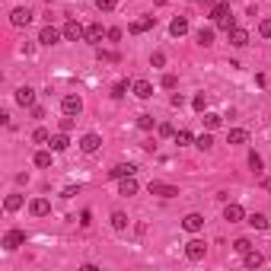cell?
Here are the masks:
<instances>
[{
    "label": "cell",
    "mask_w": 271,
    "mask_h": 271,
    "mask_svg": "<svg viewBox=\"0 0 271 271\" xmlns=\"http://www.w3.org/2000/svg\"><path fill=\"white\" fill-rule=\"evenodd\" d=\"M220 121H223V115H217V112H204V128H207V131L220 128Z\"/></svg>",
    "instance_id": "28"
},
{
    "label": "cell",
    "mask_w": 271,
    "mask_h": 271,
    "mask_svg": "<svg viewBox=\"0 0 271 271\" xmlns=\"http://www.w3.org/2000/svg\"><path fill=\"white\" fill-rule=\"evenodd\" d=\"M134 172H137V166H131V163H118L115 169H108V179L118 182V179H125V175H134Z\"/></svg>",
    "instance_id": "15"
},
{
    "label": "cell",
    "mask_w": 271,
    "mask_h": 271,
    "mask_svg": "<svg viewBox=\"0 0 271 271\" xmlns=\"http://www.w3.org/2000/svg\"><path fill=\"white\" fill-rule=\"evenodd\" d=\"M32 163H35L38 169H48V166H51V153H48V150H38L35 157H32Z\"/></svg>",
    "instance_id": "26"
},
{
    "label": "cell",
    "mask_w": 271,
    "mask_h": 271,
    "mask_svg": "<svg viewBox=\"0 0 271 271\" xmlns=\"http://www.w3.org/2000/svg\"><path fill=\"white\" fill-rule=\"evenodd\" d=\"M48 147H51V150H54V153H64V150H67V147H70V140H67V131H61V134H54V137H51V144H48Z\"/></svg>",
    "instance_id": "22"
},
{
    "label": "cell",
    "mask_w": 271,
    "mask_h": 271,
    "mask_svg": "<svg viewBox=\"0 0 271 271\" xmlns=\"http://www.w3.org/2000/svg\"><path fill=\"white\" fill-rule=\"evenodd\" d=\"M32 118H45V108L42 105H32Z\"/></svg>",
    "instance_id": "49"
},
{
    "label": "cell",
    "mask_w": 271,
    "mask_h": 271,
    "mask_svg": "<svg viewBox=\"0 0 271 271\" xmlns=\"http://www.w3.org/2000/svg\"><path fill=\"white\" fill-rule=\"evenodd\" d=\"M192 131H185V128H182V131H175V144H179V147H188V144H192Z\"/></svg>",
    "instance_id": "31"
},
{
    "label": "cell",
    "mask_w": 271,
    "mask_h": 271,
    "mask_svg": "<svg viewBox=\"0 0 271 271\" xmlns=\"http://www.w3.org/2000/svg\"><path fill=\"white\" fill-rule=\"evenodd\" d=\"M131 90H134V96H137V99H150L153 96V83H150V80H134Z\"/></svg>",
    "instance_id": "13"
},
{
    "label": "cell",
    "mask_w": 271,
    "mask_h": 271,
    "mask_svg": "<svg viewBox=\"0 0 271 271\" xmlns=\"http://www.w3.org/2000/svg\"><path fill=\"white\" fill-rule=\"evenodd\" d=\"M249 227L252 230H268V217L265 214H249Z\"/></svg>",
    "instance_id": "24"
},
{
    "label": "cell",
    "mask_w": 271,
    "mask_h": 271,
    "mask_svg": "<svg viewBox=\"0 0 271 271\" xmlns=\"http://www.w3.org/2000/svg\"><path fill=\"white\" fill-rule=\"evenodd\" d=\"M160 86H163V90H175V86H179V77H175V73H163Z\"/></svg>",
    "instance_id": "30"
},
{
    "label": "cell",
    "mask_w": 271,
    "mask_h": 271,
    "mask_svg": "<svg viewBox=\"0 0 271 271\" xmlns=\"http://www.w3.org/2000/svg\"><path fill=\"white\" fill-rule=\"evenodd\" d=\"M242 262H246V268H259L262 262H265V255H262V252H252V249H249V252H246V259H242Z\"/></svg>",
    "instance_id": "25"
},
{
    "label": "cell",
    "mask_w": 271,
    "mask_h": 271,
    "mask_svg": "<svg viewBox=\"0 0 271 271\" xmlns=\"http://www.w3.org/2000/svg\"><path fill=\"white\" fill-rule=\"evenodd\" d=\"M182 227H185L188 233H198V230L204 227V217H201V214H185V217H182Z\"/></svg>",
    "instance_id": "18"
},
{
    "label": "cell",
    "mask_w": 271,
    "mask_h": 271,
    "mask_svg": "<svg viewBox=\"0 0 271 271\" xmlns=\"http://www.w3.org/2000/svg\"><path fill=\"white\" fill-rule=\"evenodd\" d=\"M73 195H80V185H67L64 192H61V198H73Z\"/></svg>",
    "instance_id": "43"
},
{
    "label": "cell",
    "mask_w": 271,
    "mask_h": 271,
    "mask_svg": "<svg viewBox=\"0 0 271 271\" xmlns=\"http://www.w3.org/2000/svg\"><path fill=\"white\" fill-rule=\"evenodd\" d=\"M61 112H64V115H80V112H83V99L73 96V93H67V96L61 99Z\"/></svg>",
    "instance_id": "3"
},
{
    "label": "cell",
    "mask_w": 271,
    "mask_h": 271,
    "mask_svg": "<svg viewBox=\"0 0 271 271\" xmlns=\"http://www.w3.org/2000/svg\"><path fill=\"white\" fill-rule=\"evenodd\" d=\"M195 147H198V150H211V147H214V137H211V134H201V137L195 140Z\"/></svg>",
    "instance_id": "33"
},
{
    "label": "cell",
    "mask_w": 271,
    "mask_h": 271,
    "mask_svg": "<svg viewBox=\"0 0 271 271\" xmlns=\"http://www.w3.org/2000/svg\"><path fill=\"white\" fill-rule=\"evenodd\" d=\"M195 42H198L201 48H211V45H214V29H211V26H201V29L195 32Z\"/></svg>",
    "instance_id": "17"
},
{
    "label": "cell",
    "mask_w": 271,
    "mask_h": 271,
    "mask_svg": "<svg viewBox=\"0 0 271 271\" xmlns=\"http://www.w3.org/2000/svg\"><path fill=\"white\" fill-rule=\"evenodd\" d=\"M99 147H102V137H99V134H83V137H80V150L83 153H96Z\"/></svg>",
    "instance_id": "8"
},
{
    "label": "cell",
    "mask_w": 271,
    "mask_h": 271,
    "mask_svg": "<svg viewBox=\"0 0 271 271\" xmlns=\"http://www.w3.org/2000/svg\"><path fill=\"white\" fill-rule=\"evenodd\" d=\"M16 102L19 105H35V90H32V86H19V90H16Z\"/></svg>",
    "instance_id": "19"
},
{
    "label": "cell",
    "mask_w": 271,
    "mask_h": 271,
    "mask_svg": "<svg viewBox=\"0 0 271 271\" xmlns=\"http://www.w3.org/2000/svg\"><path fill=\"white\" fill-rule=\"evenodd\" d=\"M169 102H172V108H182V105H185V96H182V93H175Z\"/></svg>",
    "instance_id": "45"
},
{
    "label": "cell",
    "mask_w": 271,
    "mask_h": 271,
    "mask_svg": "<svg viewBox=\"0 0 271 271\" xmlns=\"http://www.w3.org/2000/svg\"><path fill=\"white\" fill-rule=\"evenodd\" d=\"M96 6H99L102 13H112L115 6H118V0H96Z\"/></svg>",
    "instance_id": "39"
},
{
    "label": "cell",
    "mask_w": 271,
    "mask_h": 271,
    "mask_svg": "<svg viewBox=\"0 0 271 271\" xmlns=\"http://www.w3.org/2000/svg\"><path fill=\"white\" fill-rule=\"evenodd\" d=\"M3 207L6 211H19V207H23V195H6V201H3Z\"/></svg>",
    "instance_id": "27"
},
{
    "label": "cell",
    "mask_w": 271,
    "mask_h": 271,
    "mask_svg": "<svg viewBox=\"0 0 271 271\" xmlns=\"http://www.w3.org/2000/svg\"><path fill=\"white\" fill-rule=\"evenodd\" d=\"M105 38H108V42H118V38H121V29H108Z\"/></svg>",
    "instance_id": "48"
},
{
    "label": "cell",
    "mask_w": 271,
    "mask_h": 271,
    "mask_svg": "<svg viewBox=\"0 0 271 271\" xmlns=\"http://www.w3.org/2000/svg\"><path fill=\"white\" fill-rule=\"evenodd\" d=\"M233 249H236V252H239V255H246V252H249V249H252V242H249V239H246V236H239V239H236V242H233Z\"/></svg>",
    "instance_id": "36"
},
{
    "label": "cell",
    "mask_w": 271,
    "mask_h": 271,
    "mask_svg": "<svg viewBox=\"0 0 271 271\" xmlns=\"http://www.w3.org/2000/svg\"><path fill=\"white\" fill-rule=\"evenodd\" d=\"M249 169H252L255 175H259L262 169H265V163H262V157H259V153H249Z\"/></svg>",
    "instance_id": "32"
},
{
    "label": "cell",
    "mask_w": 271,
    "mask_h": 271,
    "mask_svg": "<svg viewBox=\"0 0 271 271\" xmlns=\"http://www.w3.org/2000/svg\"><path fill=\"white\" fill-rule=\"evenodd\" d=\"M112 227H115V230H118V233H121V230H128V214H121V211H115V214H112Z\"/></svg>",
    "instance_id": "29"
},
{
    "label": "cell",
    "mask_w": 271,
    "mask_h": 271,
    "mask_svg": "<svg viewBox=\"0 0 271 271\" xmlns=\"http://www.w3.org/2000/svg\"><path fill=\"white\" fill-rule=\"evenodd\" d=\"M29 211H32V217H48L51 214V201L48 198H35L29 204Z\"/></svg>",
    "instance_id": "16"
},
{
    "label": "cell",
    "mask_w": 271,
    "mask_h": 271,
    "mask_svg": "<svg viewBox=\"0 0 271 271\" xmlns=\"http://www.w3.org/2000/svg\"><path fill=\"white\" fill-rule=\"evenodd\" d=\"M169 32H172L175 38H182V35L188 32V19H185V16H175L172 23H169Z\"/></svg>",
    "instance_id": "21"
},
{
    "label": "cell",
    "mask_w": 271,
    "mask_h": 271,
    "mask_svg": "<svg viewBox=\"0 0 271 271\" xmlns=\"http://www.w3.org/2000/svg\"><path fill=\"white\" fill-rule=\"evenodd\" d=\"M204 252H207V246H204L201 239L185 242V259H188V262H201V259H204Z\"/></svg>",
    "instance_id": "5"
},
{
    "label": "cell",
    "mask_w": 271,
    "mask_h": 271,
    "mask_svg": "<svg viewBox=\"0 0 271 271\" xmlns=\"http://www.w3.org/2000/svg\"><path fill=\"white\" fill-rule=\"evenodd\" d=\"M242 217H246V211H242V204H236V201H230V204L223 207V220H230V223H239Z\"/></svg>",
    "instance_id": "12"
},
{
    "label": "cell",
    "mask_w": 271,
    "mask_h": 271,
    "mask_svg": "<svg viewBox=\"0 0 271 271\" xmlns=\"http://www.w3.org/2000/svg\"><path fill=\"white\" fill-rule=\"evenodd\" d=\"M211 16H214L217 29H223V32H233L236 29V16H233V10H230V3H214Z\"/></svg>",
    "instance_id": "1"
},
{
    "label": "cell",
    "mask_w": 271,
    "mask_h": 271,
    "mask_svg": "<svg viewBox=\"0 0 271 271\" xmlns=\"http://www.w3.org/2000/svg\"><path fill=\"white\" fill-rule=\"evenodd\" d=\"M105 35H108V29H102V23H90V26H86V35H83V42H90V45H99Z\"/></svg>",
    "instance_id": "6"
},
{
    "label": "cell",
    "mask_w": 271,
    "mask_h": 271,
    "mask_svg": "<svg viewBox=\"0 0 271 271\" xmlns=\"http://www.w3.org/2000/svg\"><path fill=\"white\" fill-rule=\"evenodd\" d=\"M192 105H195V112H204V105H207V96H204V93H198V96L192 99Z\"/></svg>",
    "instance_id": "38"
},
{
    "label": "cell",
    "mask_w": 271,
    "mask_h": 271,
    "mask_svg": "<svg viewBox=\"0 0 271 271\" xmlns=\"http://www.w3.org/2000/svg\"><path fill=\"white\" fill-rule=\"evenodd\" d=\"M137 128L140 131H153V115H137Z\"/></svg>",
    "instance_id": "35"
},
{
    "label": "cell",
    "mask_w": 271,
    "mask_h": 271,
    "mask_svg": "<svg viewBox=\"0 0 271 271\" xmlns=\"http://www.w3.org/2000/svg\"><path fill=\"white\" fill-rule=\"evenodd\" d=\"M125 93H128V80H118V83L112 86V96H115V99H121Z\"/></svg>",
    "instance_id": "37"
},
{
    "label": "cell",
    "mask_w": 271,
    "mask_h": 271,
    "mask_svg": "<svg viewBox=\"0 0 271 271\" xmlns=\"http://www.w3.org/2000/svg\"><path fill=\"white\" fill-rule=\"evenodd\" d=\"M90 223H93V211H83L80 214V227H90Z\"/></svg>",
    "instance_id": "46"
},
{
    "label": "cell",
    "mask_w": 271,
    "mask_h": 271,
    "mask_svg": "<svg viewBox=\"0 0 271 271\" xmlns=\"http://www.w3.org/2000/svg\"><path fill=\"white\" fill-rule=\"evenodd\" d=\"M118 195H125V198L137 195V179H134V175H125V179H118Z\"/></svg>",
    "instance_id": "14"
},
{
    "label": "cell",
    "mask_w": 271,
    "mask_h": 271,
    "mask_svg": "<svg viewBox=\"0 0 271 271\" xmlns=\"http://www.w3.org/2000/svg\"><path fill=\"white\" fill-rule=\"evenodd\" d=\"M249 140V134L242 131V128H233V131L227 134V144H233V147H239V144H246Z\"/></svg>",
    "instance_id": "23"
},
{
    "label": "cell",
    "mask_w": 271,
    "mask_h": 271,
    "mask_svg": "<svg viewBox=\"0 0 271 271\" xmlns=\"http://www.w3.org/2000/svg\"><path fill=\"white\" fill-rule=\"evenodd\" d=\"M45 3H54V0H45Z\"/></svg>",
    "instance_id": "50"
},
{
    "label": "cell",
    "mask_w": 271,
    "mask_h": 271,
    "mask_svg": "<svg viewBox=\"0 0 271 271\" xmlns=\"http://www.w3.org/2000/svg\"><path fill=\"white\" fill-rule=\"evenodd\" d=\"M153 23H157L153 16H140V19H134V23L128 26V32H131V35H140V32H150V29H153Z\"/></svg>",
    "instance_id": "9"
},
{
    "label": "cell",
    "mask_w": 271,
    "mask_h": 271,
    "mask_svg": "<svg viewBox=\"0 0 271 271\" xmlns=\"http://www.w3.org/2000/svg\"><path fill=\"white\" fill-rule=\"evenodd\" d=\"M259 32H262V38H271V19H262Z\"/></svg>",
    "instance_id": "42"
},
{
    "label": "cell",
    "mask_w": 271,
    "mask_h": 271,
    "mask_svg": "<svg viewBox=\"0 0 271 271\" xmlns=\"http://www.w3.org/2000/svg\"><path fill=\"white\" fill-rule=\"evenodd\" d=\"M227 35H230V45H236V48H246V45H249V32L239 29V26H236L233 32H227Z\"/></svg>",
    "instance_id": "20"
},
{
    "label": "cell",
    "mask_w": 271,
    "mask_h": 271,
    "mask_svg": "<svg viewBox=\"0 0 271 271\" xmlns=\"http://www.w3.org/2000/svg\"><path fill=\"white\" fill-rule=\"evenodd\" d=\"M150 64H153V67H163V64H166V54H163V51H153V54H150Z\"/></svg>",
    "instance_id": "40"
},
{
    "label": "cell",
    "mask_w": 271,
    "mask_h": 271,
    "mask_svg": "<svg viewBox=\"0 0 271 271\" xmlns=\"http://www.w3.org/2000/svg\"><path fill=\"white\" fill-rule=\"evenodd\" d=\"M61 131H73V115H67V118H61Z\"/></svg>",
    "instance_id": "44"
},
{
    "label": "cell",
    "mask_w": 271,
    "mask_h": 271,
    "mask_svg": "<svg viewBox=\"0 0 271 271\" xmlns=\"http://www.w3.org/2000/svg\"><path fill=\"white\" fill-rule=\"evenodd\" d=\"M160 134H163V137H175V128L169 125V121H163V125H160Z\"/></svg>",
    "instance_id": "41"
},
{
    "label": "cell",
    "mask_w": 271,
    "mask_h": 271,
    "mask_svg": "<svg viewBox=\"0 0 271 271\" xmlns=\"http://www.w3.org/2000/svg\"><path fill=\"white\" fill-rule=\"evenodd\" d=\"M150 195H160V198H175L179 188L175 185H166V182H150Z\"/></svg>",
    "instance_id": "11"
},
{
    "label": "cell",
    "mask_w": 271,
    "mask_h": 271,
    "mask_svg": "<svg viewBox=\"0 0 271 271\" xmlns=\"http://www.w3.org/2000/svg\"><path fill=\"white\" fill-rule=\"evenodd\" d=\"M19 246H26V233L23 230H6L3 233V249L13 252V249H19Z\"/></svg>",
    "instance_id": "2"
},
{
    "label": "cell",
    "mask_w": 271,
    "mask_h": 271,
    "mask_svg": "<svg viewBox=\"0 0 271 271\" xmlns=\"http://www.w3.org/2000/svg\"><path fill=\"white\" fill-rule=\"evenodd\" d=\"M32 140H35V144H48V140H51V134L45 131V128H35V131H32Z\"/></svg>",
    "instance_id": "34"
},
{
    "label": "cell",
    "mask_w": 271,
    "mask_h": 271,
    "mask_svg": "<svg viewBox=\"0 0 271 271\" xmlns=\"http://www.w3.org/2000/svg\"><path fill=\"white\" fill-rule=\"evenodd\" d=\"M192 3H201V0H192Z\"/></svg>",
    "instance_id": "51"
},
{
    "label": "cell",
    "mask_w": 271,
    "mask_h": 271,
    "mask_svg": "<svg viewBox=\"0 0 271 271\" xmlns=\"http://www.w3.org/2000/svg\"><path fill=\"white\" fill-rule=\"evenodd\" d=\"M61 32H64V38H67V42H80V38L86 35V29L77 23V19H67V23H64V29H61Z\"/></svg>",
    "instance_id": "4"
},
{
    "label": "cell",
    "mask_w": 271,
    "mask_h": 271,
    "mask_svg": "<svg viewBox=\"0 0 271 271\" xmlns=\"http://www.w3.org/2000/svg\"><path fill=\"white\" fill-rule=\"evenodd\" d=\"M61 38H64V32H58L54 26H45V29L38 32V42H42V45H58Z\"/></svg>",
    "instance_id": "10"
},
{
    "label": "cell",
    "mask_w": 271,
    "mask_h": 271,
    "mask_svg": "<svg viewBox=\"0 0 271 271\" xmlns=\"http://www.w3.org/2000/svg\"><path fill=\"white\" fill-rule=\"evenodd\" d=\"M10 23L16 26V29H23V26H29V23H32V10H29V6H16V10L10 13Z\"/></svg>",
    "instance_id": "7"
},
{
    "label": "cell",
    "mask_w": 271,
    "mask_h": 271,
    "mask_svg": "<svg viewBox=\"0 0 271 271\" xmlns=\"http://www.w3.org/2000/svg\"><path fill=\"white\" fill-rule=\"evenodd\" d=\"M99 61H118V54H115V51H102V48H99Z\"/></svg>",
    "instance_id": "47"
}]
</instances>
